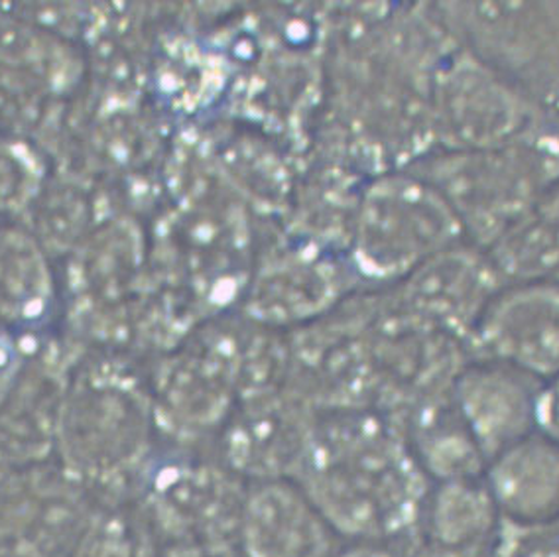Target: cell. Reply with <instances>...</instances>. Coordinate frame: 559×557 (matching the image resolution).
Masks as SVG:
<instances>
[{"mask_svg":"<svg viewBox=\"0 0 559 557\" xmlns=\"http://www.w3.org/2000/svg\"><path fill=\"white\" fill-rule=\"evenodd\" d=\"M504 286L487 250L461 242L404 278V304L419 319L445 328H477Z\"/></svg>","mask_w":559,"mask_h":557,"instance_id":"52a82bcc","label":"cell"},{"mask_svg":"<svg viewBox=\"0 0 559 557\" xmlns=\"http://www.w3.org/2000/svg\"><path fill=\"white\" fill-rule=\"evenodd\" d=\"M539 387V380L497 360L461 375L453 402L483 455L497 459L536 434Z\"/></svg>","mask_w":559,"mask_h":557,"instance_id":"ba28073f","label":"cell"},{"mask_svg":"<svg viewBox=\"0 0 559 557\" xmlns=\"http://www.w3.org/2000/svg\"><path fill=\"white\" fill-rule=\"evenodd\" d=\"M500 557H559V520L538 524L510 522Z\"/></svg>","mask_w":559,"mask_h":557,"instance_id":"4fadbf2b","label":"cell"},{"mask_svg":"<svg viewBox=\"0 0 559 557\" xmlns=\"http://www.w3.org/2000/svg\"><path fill=\"white\" fill-rule=\"evenodd\" d=\"M487 254L507 284L559 286V183Z\"/></svg>","mask_w":559,"mask_h":557,"instance_id":"8fae6325","label":"cell"},{"mask_svg":"<svg viewBox=\"0 0 559 557\" xmlns=\"http://www.w3.org/2000/svg\"><path fill=\"white\" fill-rule=\"evenodd\" d=\"M546 120L497 149L441 152L414 174L428 179L457 215L471 245L487 250L559 183V130Z\"/></svg>","mask_w":559,"mask_h":557,"instance_id":"6da1fadb","label":"cell"},{"mask_svg":"<svg viewBox=\"0 0 559 557\" xmlns=\"http://www.w3.org/2000/svg\"><path fill=\"white\" fill-rule=\"evenodd\" d=\"M438 11L463 50L559 117V2H469Z\"/></svg>","mask_w":559,"mask_h":557,"instance_id":"3957f363","label":"cell"},{"mask_svg":"<svg viewBox=\"0 0 559 557\" xmlns=\"http://www.w3.org/2000/svg\"><path fill=\"white\" fill-rule=\"evenodd\" d=\"M78 500L44 463L0 469V557H70Z\"/></svg>","mask_w":559,"mask_h":557,"instance_id":"5b68a950","label":"cell"},{"mask_svg":"<svg viewBox=\"0 0 559 557\" xmlns=\"http://www.w3.org/2000/svg\"><path fill=\"white\" fill-rule=\"evenodd\" d=\"M142 414L136 402L100 387H83L63 400L56 443L66 465L87 471L117 467L139 446Z\"/></svg>","mask_w":559,"mask_h":557,"instance_id":"9c48e42d","label":"cell"},{"mask_svg":"<svg viewBox=\"0 0 559 557\" xmlns=\"http://www.w3.org/2000/svg\"><path fill=\"white\" fill-rule=\"evenodd\" d=\"M465 239L457 215L440 191L418 174H390L362 193L353 259L374 280H404Z\"/></svg>","mask_w":559,"mask_h":557,"instance_id":"7a4b0ae2","label":"cell"},{"mask_svg":"<svg viewBox=\"0 0 559 557\" xmlns=\"http://www.w3.org/2000/svg\"><path fill=\"white\" fill-rule=\"evenodd\" d=\"M490 358L532 379L559 375V286L507 284L477 323Z\"/></svg>","mask_w":559,"mask_h":557,"instance_id":"8992f818","label":"cell"},{"mask_svg":"<svg viewBox=\"0 0 559 557\" xmlns=\"http://www.w3.org/2000/svg\"><path fill=\"white\" fill-rule=\"evenodd\" d=\"M443 557H445V556H443Z\"/></svg>","mask_w":559,"mask_h":557,"instance_id":"2e32d148","label":"cell"},{"mask_svg":"<svg viewBox=\"0 0 559 557\" xmlns=\"http://www.w3.org/2000/svg\"><path fill=\"white\" fill-rule=\"evenodd\" d=\"M546 120L528 97L463 48L433 71L430 134L445 152L497 149Z\"/></svg>","mask_w":559,"mask_h":557,"instance_id":"277c9868","label":"cell"},{"mask_svg":"<svg viewBox=\"0 0 559 557\" xmlns=\"http://www.w3.org/2000/svg\"><path fill=\"white\" fill-rule=\"evenodd\" d=\"M492 495L510 522L559 520V446L532 434L495 459Z\"/></svg>","mask_w":559,"mask_h":557,"instance_id":"30bf717a","label":"cell"},{"mask_svg":"<svg viewBox=\"0 0 559 557\" xmlns=\"http://www.w3.org/2000/svg\"><path fill=\"white\" fill-rule=\"evenodd\" d=\"M536 434L559 446V375L544 380L536 400Z\"/></svg>","mask_w":559,"mask_h":557,"instance_id":"9a60e30c","label":"cell"},{"mask_svg":"<svg viewBox=\"0 0 559 557\" xmlns=\"http://www.w3.org/2000/svg\"><path fill=\"white\" fill-rule=\"evenodd\" d=\"M24 372L21 343L14 331L0 321V406L21 382Z\"/></svg>","mask_w":559,"mask_h":557,"instance_id":"5bb4252c","label":"cell"},{"mask_svg":"<svg viewBox=\"0 0 559 557\" xmlns=\"http://www.w3.org/2000/svg\"><path fill=\"white\" fill-rule=\"evenodd\" d=\"M50 304V272L36 242L21 233H0V321L11 331L36 328Z\"/></svg>","mask_w":559,"mask_h":557,"instance_id":"7c38bea8","label":"cell"}]
</instances>
